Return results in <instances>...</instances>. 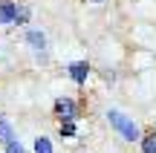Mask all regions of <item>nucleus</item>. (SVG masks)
<instances>
[{"label":"nucleus","instance_id":"obj_1","mask_svg":"<svg viewBox=\"0 0 156 153\" xmlns=\"http://www.w3.org/2000/svg\"><path fill=\"white\" fill-rule=\"evenodd\" d=\"M107 121H110V127H116V133L122 139H127V142H136V139H139V127H136V121L127 119L122 110H107Z\"/></svg>","mask_w":156,"mask_h":153},{"label":"nucleus","instance_id":"obj_2","mask_svg":"<svg viewBox=\"0 0 156 153\" xmlns=\"http://www.w3.org/2000/svg\"><path fill=\"white\" fill-rule=\"evenodd\" d=\"M67 72H69V78L75 81V84H87V75H90V64L87 61H73L67 67Z\"/></svg>","mask_w":156,"mask_h":153},{"label":"nucleus","instance_id":"obj_3","mask_svg":"<svg viewBox=\"0 0 156 153\" xmlns=\"http://www.w3.org/2000/svg\"><path fill=\"white\" fill-rule=\"evenodd\" d=\"M55 116H58V119H75V116H78L75 101H73V98H58V101H55Z\"/></svg>","mask_w":156,"mask_h":153},{"label":"nucleus","instance_id":"obj_4","mask_svg":"<svg viewBox=\"0 0 156 153\" xmlns=\"http://www.w3.org/2000/svg\"><path fill=\"white\" fill-rule=\"evenodd\" d=\"M23 40H26L35 52H46V35L41 32V29H29V32L23 35Z\"/></svg>","mask_w":156,"mask_h":153},{"label":"nucleus","instance_id":"obj_5","mask_svg":"<svg viewBox=\"0 0 156 153\" xmlns=\"http://www.w3.org/2000/svg\"><path fill=\"white\" fill-rule=\"evenodd\" d=\"M15 9H17V3L0 0V23H3V26H12V23H15Z\"/></svg>","mask_w":156,"mask_h":153},{"label":"nucleus","instance_id":"obj_6","mask_svg":"<svg viewBox=\"0 0 156 153\" xmlns=\"http://www.w3.org/2000/svg\"><path fill=\"white\" fill-rule=\"evenodd\" d=\"M0 142L3 144L15 142V127H12V121L6 119V116H0Z\"/></svg>","mask_w":156,"mask_h":153},{"label":"nucleus","instance_id":"obj_7","mask_svg":"<svg viewBox=\"0 0 156 153\" xmlns=\"http://www.w3.org/2000/svg\"><path fill=\"white\" fill-rule=\"evenodd\" d=\"M32 15H35V12L29 9V6H17V9H15V23H17V26H23V23L32 20Z\"/></svg>","mask_w":156,"mask_h":153},{"label":"nucleus","instance_id":"obj_8","mask_svg":"<svg viewBox=\"0 0 156 153\" xmlns=\"http://www.w3.org/2000/svg\"><path fill=\"white\" fill-rule=\"evenodd\" d=\"M58 133H61V136H67V139H73L75 136V119H61V127H58Z\"/></svg>","mask_w":156,"mask_h":153},{"label":"nucleus","instance_id":"obj_9","mask_svg":"<svg viewBox=\"0 0 156 153\" xmlns=\"http://www.w3.org/2000/svg\"><path fill=\"white\" fill-rule=\"evenodd\" d=\"M35 153H55V150H52V142L46 136H38V139H35Z\"/></svg>","mask_w":156,"mask_h":153},{"label":"nucleus","instance_id":"obj_10","mask_svg":"<svg viewBox=\"0 0 156 153\" xmlns=\"http://www.w3.org/2000/svg\"><path fill=\"white\" fill-rule=\"evenodd\" d=\"M142 150H145V153H156V133H151V136L142 139Z\"/></svg>","mask_w":156,"mask_h":153},{"label":"nucleus","instance_id":"obj_11","mask_svg":"<svg viewBox=\"0 0 156 153\" xmlns=\"http://www.w3.org/2000/svg\"><path fill=\"white\" fill-rule=\"evenodd\" d=\"M6 153H26V150H23V144L15 139V142H9V144H6Z\"/></svg>","mask_w":156,"mask_h":153}]
</instances>
